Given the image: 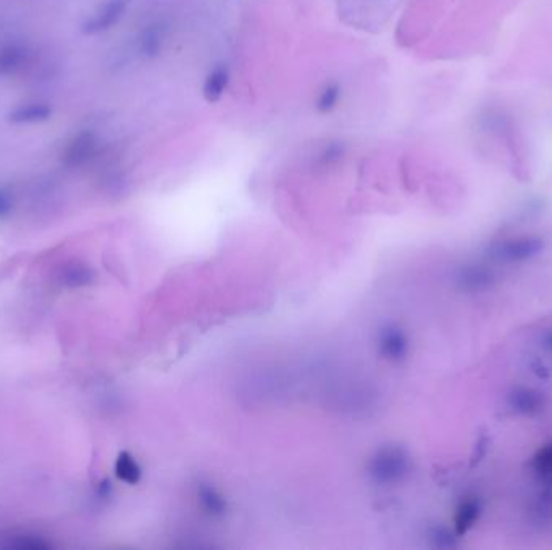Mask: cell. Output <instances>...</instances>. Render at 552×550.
<instances>
[{"mask_svg":"<svg viewBox=\"0 0 552 550\" xmlns=\"http://www.w3.org/2000/svg\"><path fill=\"white\" fill-rule=\"evenodd\" d=\"M543 241L533 236L505 239L491 247V257L503 263L528 262L541 254Z\"/></svg>","mask_w":552,"mask_h":550,"instance_id":"1","label":"cell"},{"mask_svg":"<svg viewBox=\"0 0 552 550\" xmlns=\"http://www.w3.org/2000/svg\"><path fill=\"white\" fill-rule=\"evenodd\" d=\"M128 9V0H110L84 25V33L99 34L115 26Z\"/></svg>","mask_w":552,"mask_h":550,"instance_id":"2","label":"cell"},{"mask_svg":"<svg viewBox=\"0 0 552 550\" xmlns=\"http://www.w3.org/2000/svg\"><path fill=\"white\" fill-rule=\"evenodd\" d=\"M96 148H98V140L92 132H80L66 146L64 162L66 166H80L91 158L92 154L96 152Z\"/></svg>","mask_w":552,"mask_h":550,"instance_id":"3","label":"cell"},{"mask_svg":"<svg viewBox=\"0 0 552 550\" xmlns=\"http://www.w3.org/2000/svg\"><path fill=\"white\" fill-rule=\"evenodd\" d=\"M507 403L515 413L531 417L543 410L544 397L539 391L531 387H517L507 397Z\"/></svg>","mask_w":552,"mask_h":550,"instance_id":"4","label":"cell"},{"mask_svg":"<svg viewBox=\"0 0 552 550\" xmlns=\"http://www.w3.org/2000/svg\"><path fill=\"white\" fill-rule=\"evenodd\" d=\"M496 276L485 265H470L461 271L459 284L467 292H485L493 288Z\"/></svg>","mask_w":552,"mask_h":550,"instance_id":"5","label":"cell"},{"mask_svg":"<svg viewBox=\"0 0 552 550\" xmlns=\"http://www.w3.org/2000/svg\"><path fill=\"white\" fill-rule=\"evenodd\" d=\"M230 84V70L226 65H217L210 73L207 74L202 94L207 102L214 104L222 99L225 90L228 89Z\"/></svg>","mask_w":552,"mask_h":550,"instance_id":"6","label":"cell"},{"mask_svg":"<svg viewBox=\"0 0 552 550\" xmlns=\"http://www.w3.org/2000/svg\"><path fill=\"white\" fill-rule=\"evenodd\" d=\"M52 115V108L47 104H28L15 108L9 115L13 124H34L47 122Z\"/></svg>","mask_w":552,"mask_h":550,"instance_id":"7","label":"cell"},{"mask_svg":"<svg viewBox=\"0 0 552 550\" xmlns=\"http://www.w3.org/2000/svg\"><path fill=\"white\" fill-rule=\"evenodd\" d=\"M164 39H166V28L164 26L160 23H152V25L146 26L140 38V54L144 57H157L162 52Z\"/></svg>","mask_w":552,"mask_h":550,"instance_id":"8","label":"cell"},{"mask_svg":"<svg viewBox=\"0 0 552 550\" xmlns=\"http://www.w3.org/2000/svg\"><path fill=\"white\" fill-rule=\"evenodd\" d=\"M26 50L20 44H0V76L15 73L25 63Z\"/></svg>","mask_w":552,"mask_h":550,"instance_id":"9","label":"cell"},{"mask_svg":"<svg viewBox=\"0 0 552 550\" xmlns=\"http://www.w3.org/2000/svg\"><path fill=\"white\" fill-rule=\"evenodd\" d=\"M481 515V502L479 499H469L462 502L461 507L455 515V531L457 534H465L470 528H473Z\"/></svg>","mask_w":552,"mask_h":550,"instance_id":"10","label":"cell"},{"mask_svg":"<svg viewBox=\"0 0 552 550\" xmlns=\"http://www.w3.org/2000/svg\"><path fill=\"white\" fill-rule=\"evenodd\" d=\"M341 96H343V92H341V86L338 82L327 84L317 97V104H315L317 112L318 114H331L335 108L338 107Z\"/></svg>","mask_w":552,"mask_h":550,"instance_id":"11","label":"cell"},{"mask_svg":"<svg viewBox=\"0 0 552 550\" xmlns=\"http://www.w3.org/2000/svg\"><path fill=\"white\" fill-rule=\"evenodd\" d=\"M533 471L546 485H552V443L536 452Z\"/></svg>","mask_w":552,"mask_h":550,"instance_id":"12","label":"cell"},{"mask_svg":"<svg viewBox=\"0 0 552 550\" xmlns=\"http://www.w3.org/2000/svg\"><path fill=\"white\" fill-rule=\"evenodd\" d=\"M116 473L124 481H134L136 475H138V470H136V465L132 463V459L123 453V455H120V459L116 461Z\"/></svg>","mask_w":552,"mask_h":550,"instance_id":"13","label":"cell"},{"mask_svg":"<svg viewBox=\"0 0 552 550\" xmlns=\"http://www.w3.org/2000/svg\"><path fill=\"white\" fill-rule=\"evenodd\" d=\"M12 212V200L9 196L0 190V218H5Z\"/></svg>","mask_w":552,"mask_h":550,"instance_id":"14","label":"cell"},{"mask_svg":"<svg viewBox=\"0 0 552 550\" xmlns=\"http://www.w3.org/2000/svg\"><path fill=\"white\" fill-rule=\"evenodd\" d=\"M551 347H552V339H551Z\"/></svg>","mask_w":552,"mask_h":550,"instance_id":"15","label":"cell"}]
</instances>
